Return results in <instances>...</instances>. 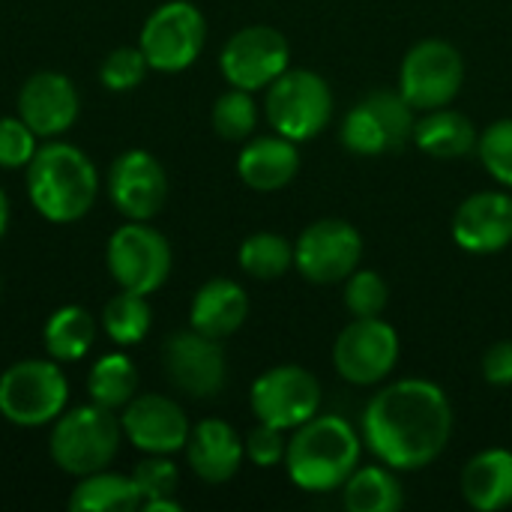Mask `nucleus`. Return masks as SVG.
Returning a JSON list of instances; mask_svg holds the SVG:
<instances>
[{
  "label": "nucleus",
  "instance_id": "1",
  "mask_svg": "<svg viewBox=\"0 0 512 512\" xmlns=\"http://www.w3.org/2000/svg\"><path fill=\"white\" fill-rule=\"evenodd\" d=\"M453 405L426 378H402L381 387L363 411V444L393 471H420L450 444Z\"/></svg>",
  "mask_w": 512,
  "mask_h": 512
},
{
  "label": "nucleus",
  "instance_id": "2",
  "mask_svg": "<svg viewBox=\"0 0 512 512\" xmlns=\"http://www.w3.org/2000/svg\"><path fill=\"white\" fill-rule=\"evenodd\" d=\"M363 435L342 417H312L294 429L285 450V468L303 492H336L357 471Z\"/></svg>",
  "mask_w": 512,
  "mask_h": 512
},
{
  "label": "nucleus",
  "instance_id": "3",
  "mask_svg": "<svg viewBox=\"0 0 512 512\" xmlns=\"http://www.w3.org/2000/svg\"><path fill=\"white\" fill-rule=\"evenodd\" d=\"M99 177L93 162L72 144L54 141L36 147L27 162V195L30 204L57 225L78 222L96 201Z\"/></svg>",
  "mask_w": 512,
  "mask_h": 512
},
{
  "label": "nucleus",
  "instance_id": "4",
  "mask_svg": "<svg viewBox=\"0 0 512 512\" xmlns=\"http://www.w3.org/2000/svg\"><path fill=\"white\" fill-rule=\"evenodd\" d=\"M120 438H123V426L117 423L114 411L93 402L57 417L48 450L60 471L87 477L105 471L114 462Z\"/></svg>",
  "mask_w": 512,
  "mask_h": 512
},
{
  "label": "nucleus",
  "instance_id": "5",
  "mask_svg": "<svg viewBox=\"0 0 512 512\" xmlns=\"http://www.w3.org/2000/svg\"><path fill=\"white\" fill-rule=\"evenodd\" d=\"M270 126L303 144L318 138L333 120V90L312 69H285L267 90L264 102Z\"/></svg>",
  "mask_w": 512,
  "mask_h": 512
},
{
  "label": "nucleus",
  "instance_id": "6",
  "mask_svg": "<svg viewBox=\"0 0 512 512\" xmlns=\"http://www.w3.org/2000/svg\"><path fill=\"white\" fill-rule=\"evenodd\" d=\"M66 399V375L51 360H21L0 375V414L12 426H45L63 414Z\"/></svg>",
  "mask_w": 512,
  "mask_h": 512
},
{
  "label": "nucleus",
  "instance_id": "7",
  "mask_svg": "<svg viewBox=\"0 0 512 512\" xmlns=\"http://www.w3.org/2000/svg\"><path fill=\"white\" fill-rule=\"evenodd\" d=\"M207 42V21L189 0H168L141 27V51L156 72L189 69Z\"/></svg>",
  "mask_w": 512,
  "mask_h": 512
},
{
  "label": "nucleus",
  "instance_id": "8",
  "mask_svg": "<svg viewBox=\"0 0 512 512\" xmlns=\"http://www.w3.org/2000/svg\"><path fill=\"white\" fill-rule=\"evenodd\" d=\"M465 84V57L456 45L444 39L417 42L399 72V93L414 105V111L447 108Z\"/></svg>",
  "mask_w": 512,
  "mask_h": 512
},
{
  "label": "nucleus",
  "instance_id": "9",
  "mask_svg": "<svg viewBox=\"0 0 512 512\" xmlns=\"http://www.w3.org/2000/svg\"><path fill=\"white\" fill-rule=\"evenodd\" d=\"M105 261L108 273L123 291L147 297L159 291L171 273V246L156 228L144 222H129L111 234Z\"/></svg>",
  "mask_w": 512,
  "mask_h": 512
},
{
  "label": "nucleus",
  "instance_id": "10",
  "mask_svg": "<svg viewBox=\"0 0 512 512\" xmlns=\"http://www.w3.org/2000/svg\"><path fill=\"white\" fill-rule=\"evenodd\" d=\"M252 414L258 423L291 432L312 420L321 408V384L303 366H276L255 378L249 393Z\"/></svg>",
  "mask_w": 512,
  "mask_h": 512
},
{
  "label": "nucleus",
  "instance_id": "11",
  "mask_svg": "<svg viewBox=\"0 0 512 512\" xmlns=\"http://www.w3.org/2000/svg\"><path fill=\"white\" fill-rule=\"evenodd\" d=\"M363 258V237L345 219H318L294 243V264L315 285L345 282Z\"/></svg>",
  "mask_w": 512,
  "mask_h": 512
},
{
  "label": "nucleus",
  "instance_id": "12",
  "mask_svg": "<svg viewBox=\"0 0 512 512\" xmlns=\"http://www.w3.org/2000/svg\"><path fill=\"white\" fill-rule=\"evenodd\" d=\"M399 333L381 318H354L333 345L336 372L357 387L381 384L399 363Z\"/></svg>",
  "mask_w": 512,
  "mask_h": 512
},
{
  "label": "nucleus",
  "instance_id": "13",
  "mask_svg": "<svg viewBox=\"0 0 512 512\" xmlns=\"http://www.w3.org/2000/svg\"><path fill=\"white\" fill-rule=\"evenodd\" d=\"M288 60H291L288 39L267 24H252L237 30L219 54L225 81L249 93L270 87L288 69Z\"/></svg>",
  "mask_w": 512,
  "mask_h": 512
},
{
  "label": "nucleus",
  "instance_id": "14",
  "mask_svg": "<svg viewBox=\"0 0 512 512\" xmlns=\"http://www.w3.org/2000/svg\"><path fill=\"white\" fill-rule=\"evenodd\" d=\"M162 363L168 381L195 399L216 396L228 378V360L219 339H210L198 330L174 333L162 348Z\"/></svg>",
  "mask_w": 512,
  "mask_h": 512
},
{
  "label": "nucleus",
  "instance_id": "15",
  "mask_svg": "<svg viewBox=\"0 0 512 512\" xmlns=\"http://www.w3.org/2000/svg\"><path fill=\"white\" fill-rule=\"evenodd\" d=\"M108 192L114 207L129 222H147L153 219L168 198V177L162 162L147 150H126L114 165L108 177Z\"/></svg>",
  "mask_w": 512,
  "mask_h": 512
},
{
  "label": "nucleus",
  "instance_id": "16",
  "mask_svg": "<svg viewBox=\"0 0 512 512\" xmlns=\"http://www.w3.org/2000/svg\"><path fill=\"white\" fill-rule=\"evenodd\" d=\"M123 435L144 453H156V456H168L186 447L189 441V420L183 414V408L168 399V396H156V393H144L135 396L123 417H120Z\"/></svg>",
  "mask_w": 512,
  "mask_h": 512
},
{
  "label": "nucleus",
  "instance_id": "17",
  "mask_svg": "<svg viewBox=\"0 0 512 512\" xmlns=\"http://www.w3.org/2000/svg\"><path fill=\"white\" fill-rule=\"evenodd\" d=\"M453 240L471 255H495L512 243V195L477 192L453 216Z\"/></svg>",
  "mask_w": 512,
  "mask_h": 512
},
{
  "label": "nucleus",
  "instance_id": "18",
  "mask_svg": "<svg viewBox=\"0 0 512 512\" xmlns=\"http://www.w3.org/2000/svg\"><path fill=\"white\" fill-rule=\"evenodd\" d=\"M78 90L60 72H36L18 93V117L39 135L54 138L78 117Z\"/></svg>",
  "mask_w": 512,
  "mask_h": 512
},
{
  "label": "nucleus",
  "instance_id": "19",
  "mask_svg": "<svg viewBox=\"0 0 512 512\" xmlns=\"http://www.w3.org/2000/svg\"><path fill=\"white\" fill-rule=\"evenodd\" d=\"M186 456L204 483H228L246 456V444L225 420H201L186 441Z\"/></svg>",
  "mask_w": 512,
  "mask_h": 512
},
{
  "label": "nucleus",
  "instance_id": "20",
  "mask_svg": "<svg viewBox=\"0 0 512 512\" xmlns=\"http://www.w3.org/2000/svg\"><path fill=\"white\" fill-rule=\"evenodd\" d=\"M300 171L297 141L285 135H261L252 138L237 156V174L255 192H276L285 189Z\"/></svg>",
  "mask_w": 512,
  "mask_h": 512
},
{
  "label": "nucleus",
  "instance_id": "21",
  "mask_svg": "<svg viewBox=\"0 0 512 512\" xmlns=\"http://www.w3.org/2000/svg\"><path fill=\"white\" fill-rule=\"evenodd\" d=\"M246 315H249L246 291L234 279H210L198 288L192 300L189 324L192 330L222 342L243 327Z\"/></svg>",
  "mask_w": 512,
  "mask_h": 512
},
{
  "label": "nucleus",
  "instance_id": "22",
  "mask_svg": "<svg viewBox=\"0 0 512 512\" xmlns=\"http://www.w3.org/2000/svg\"><path fill=\"white\" fill-rule=\"evenodd\" d=\"M462 498L480 512L507 510L512 504V450L492 447L477 453L462 471Z\"/></svg>",
  "mask_w": 512,
  "mask_h": 512
},
{
  "label": "nucleus",
  "instance_id": "23",
  "mask_svg": "<svg viewBox=\"0 0 512 512\" xmlns=\"http://www.w3.org/2000/svg\"><path fill=\"white\" fill-rule=\"evenodd\" d=\"M411 141L426 156H435V159H462V156H468L477 147L480 135H477L474 123L462 111L435 108V111H426V117L417 120Z\"/></svg>",
  "mask_w": 512,
  "mask_h": 512
},
{
  "label": "nucleus",
  "instance_id": "24",
  "mask_svg": "<svg viewBox=\"0 0 512 512\" xmlns=\"http://www.w3.org/2000/svg\"><path fill=\"white\" fill-rule=\"evenodd\" d=\"M342 504L348 512H399L405 507V492L393 468L357 465V471L342 486Z\"/></svg>",
  "mask_w": 512,
  "mask_h": 512
},
{
  "label": "nucleus",
  "instance_id": "25",
  "mask_svg": "<svg viewBox=\"0 0 512 512\" xmlns=\"http://www.w3.org/2000/svg\"><path fill=\"white\" fill-rule=\"evenodd\" d=\"M141 507V495L132 477L96 471L81 477L69 498V510L75 512H129Z\"/></svg>",
  "mask_w": 512,
  "mask_h": 512
},
{
  "label": "nucleus",
  "instance_id": "26",
  "mask_svg": "<svg viewBox=\"0 0 512 512\" xmlns=\"http://www.w3.org/2000/svg\"><path fill=\"white\" fill-rule=\"evenodd\" d=\"M93 339H96L93 315L81 306L57 309L45 324V348H48L51 360H57V363L81 360L90 351Z\"/></svg>",
  "mask_w": 512,
  "mask_h": 512
},
{
  "label": "nucleus",
  "instance_id": "27",
  "mask_svg": "<svg viewBox=\"0 0 512 512\" xmlns=\"http://www.w3.org/2000/svg\"><path fill=\"white\" fill-rule=\"evenodd\" d=\"M87 390H90V399L108 411L126 408L138 393L135 363L126 354H105L93 366V372L87 378Z\"/></svg>",
  "mask_w": 512,
  "mask_h": 512
},
{
  "label": "nucleus",
  "instance_id": "28",
  "mask_svg": "<svg viewBox=\"0 0 512 512\" xmlns=\"http://www.w3.org/2000/svg\"><path fill=\"white\" fill-rule=\"evenodd\" d=\"M240 267L255 279H279L294 267V243H288L282 234L258 231L243 240L240 246Z\"/></svg>",
  "mask_w": 512,
  "mask_h": 512
},
{
  "label": "nucleus",
  "instance_id": "29",
  "mask_svg": "<svg viewBox=\"0 0 512 512\" xmlns=\"http://www.w3.org/2000/svg\"><path fill=\"white\" fill-rule=\"evenodd\" d=\"M150 321H153L150 303L144 300V294H135V291H120L102 309L105 333L117 345H135V342H141L147 336V330H150Z\"/></svg>",
  "mask_w": 512,
  "mask_h": 512
},
{
  "label": "nucleus",
  "instance_id": "30",
  "mask_svg": "<svg viewBox=\"0 0 512 512\" xmlns=\"http://www.w3.org/2000/svg\"><path fill=\"white\" fill-rule=\"evenodd\" d=\"M342 144L357 153V156H381L387 150H393L390 135L384 129V123L378 120V114L366 105V99H360L342 120Z\"/></svg>",
  "mask_w": 512,
  "mask_h": 512
},
{
  "label": "nucleus",
  "instance_id": "31",
  "mask_svg": "<svg viewBox=\"0 0 512 512\" xmlns=\"http://www.w3.org/2000/svg\"><path fill=\"white\" fill-rule=\"evenodd\" d=\"M258 123V108L249 90L231 87L228 93H222L213 105V129L225 138V141H243L255 132Z\"/></svg>",
  "mask_w": 512,
  "mask_h": 512
},
{
  "label": "nucleus",
  "instance_id": "32",
  "mask_svg": "<svg viewBox=\"0 0 512 512\" xmlns=\"http://www.w3.org/2000/svg\"><path fill=\"white\" fill-rule=\"evenodd\" d=\"M366 105L378 114V120L384 123L393 150H402L411 138H414V105L399 93V90H375L366 96Z\"/></svg>",
  "mask_w": 512,
  "mask_h": 512
},
{
  "label": "nucleus",
  "instance_id": "33",
  "mask_svg": "<svg viewBox=\"0 0 512 512\" xmlns=\"http://www.w3.org/2000/svg\"><path fill=\"white\" fill-rule=\"evenodd\" d=\"M390 303V288L375 270H354L345 279V306L354 318H381Z\"/></svg>",
  "mask_w": 512,
  "mask_h": 512
},
{
  "label": "nucleus",
  "instance_id": "34",
  "mask_svg": "<svg viewBox=\"0 0 512 512\" xmlns=\"http://www.w3.org/2000/svg\"><path fill=\"white\" fill-rule=\"evenodd\" d=\"M477 153L483 168L501 183L512 189V117L495 120L477 141Z\"/></svg>",
  "mask_w": 512,
  "mask_h": 512
},
{
  "label": "nucleus",
  "instance_id": "35",
  "mask_svg": "<svg viewBox=\"0 0 512 512\" xmlns=\"http://www.w3.org/2000/svg\"><path fill=\"white\" fill-rule=\"evenodd\" d=\"M132 483L141 495V507L153 504V501H168L177 495L180 486V474L174 468V462H168L165 456L150 453V459L138 462L132 471Z\"/></svg>",
  "mask_w": 512,
  "mask_h": 512
},
{
  "label": "nucleus",
  "instance_id": "36",
  "mask_svg": "<svg viewBox=\"0 0 512 512\" xmlns=\"http://www.w3.org/2000/svg\"><path fill=\"white\" fill-rule=\"evenodd\" d=\"M147 69H150V63H147L144 51H141V48L123 45V48H114V51L102 60L99 78H102V84H105L108 90L123 93V90L138 87V84L144 81Z\"/></svg>",
  "mask_w": 512,
  "mask_h": 512
},
{
  "label": "nucleus",
  "instance_id": "37",
  "mask_svg": "<svg viewBox=\"0 0 512 512\" xmlns=\"http://www.w3.org/2000/svg\"><path fill=\"white\" fill-rule=\"evenodd\" d=\"M36 153V132L21 117H0V168H21Z\"/></svg>",
  "mask_w": 512,
  "mask_h": 512
},
{
  "label": "nucleus",
  "instance_id": "38",
  "mask_svg": "<svg viewBox=\"0 0 512 512\" xmlns=\"http://www.w3.org/2000/svg\"><path fill=\"white\" fill-rule=\"evenodd\" d=\"M243 444H246V456H249L258 468H273V465L285 462L288 441L282 438V429H276V426L258 423V426L249 432V438H246Z\"/></svg>",
  "mask_w": 512,
  "mask_h": 512
},
{
  "label": "nucleus",
  "instance_id": "39",
  "mask_svg": "<svg viewBox=\"0 0 512 512\" xmlns=\"http://www.w3.org/2000/svg\"><path fill=\"white\" fill-rule=\"evenodd\" d=\"M483 378L495 387H512V339H501L486 351Z\"/></svg>",
  "mask_w": 512,
  "mask_h": 512
},
{
  "label": "nucleus",
  "instance_id": "40",
  "mask_svg": "<svg viewBox=\"0 0 512 512\" xmlns=\"http://www.w3.org/2000/svg\"><path fill=\"white\" fill-rule=\"evenodd\" d=\"M144 510L147 512H180V504H177L174 498H168V501H153V504H144Z\"/></svg>",
  "mask_w": 512,
  "mask_h": 512
},
{
  "label": "nucleus",
  "instance_id": "41",
  "mask_svg": "<svg viewBox=\"0 0 512 512\" xmlns=\"http://www.w3.org/2000/svg\"><path fill=\"white\" fill-rule=\"evenodd\" d=\"M6 225H9V201H6V192L0 189V237L6 231Z\"/></svg>",
  "mask_w": 512,
  "mask_h": 512
}]
</instances>
